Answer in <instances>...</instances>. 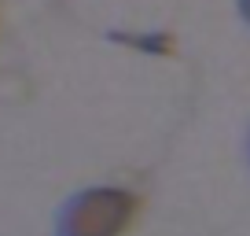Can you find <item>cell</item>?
I'll return each mask as SVG.
<instances>
[{
  "label": "cell",
  "instance_id": "obj_2",
  "mask_svg": "<svg viewBox=\"0 0 250 236\" xmlns=\"http://www.w3.org/2000/svg\"><path fill=\"white\" fill-rule=\"evenodd\" d=\"M243 19L250 23V0H243Z\"/></svg>",
  "mask_w": 250,
  "mask_h": 236
},
{
  "label": "cell",
  "instance_id": "obj_1",
  "mask_svg": "<svg viewBox=\"0 0 250 236\" xmlns=\"http://www.w3.org/2000/svg\"><path fill=\"white\" fill-rule=\"evenodd\" d=\"M136 199L122 189H88L59 214V236H118L133 221Z\"/></svg>",
  "mask_w": 250,
  "mask_h": 236
}]
</instances>
